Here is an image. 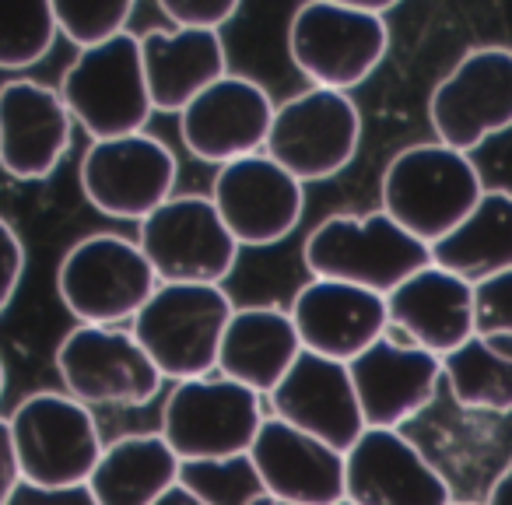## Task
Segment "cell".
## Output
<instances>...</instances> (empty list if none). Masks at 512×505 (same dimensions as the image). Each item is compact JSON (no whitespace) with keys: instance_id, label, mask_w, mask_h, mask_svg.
Listing matches in <instances>:
<instances>
[{"instance_id":"cell-28","label":"cell","mask_w":512,"mask_h":505,"mask_svg":"<svg viewBox=\"0 0 512 505\" xmlns=\"http://www.w3.org/2000/svg\"><path fill=\"white\" fill-rule=\"evenodd\" d=\"M179 488L190 491L200 505H281L267 491L264 477L249 453L225 460H193L179 467Z\"/></svg>"},{"instance_id":"cell-24","label":"cell","mask_w":512,"mask_h":505,"mask_svg":"<svg viewBox=\"0 0 512 505\" xmlns=\"http://www.w3.org/2000/svg\"><path fill=\"white\" fill-rule=\"evenodd\" d=\"M141 39V64L155 113H183L204 88L228 74L218 32L151 29Z\"/></svg>"},{"instance_id":"cell-38","label":"cell","mask_w":512,"mask_h":505,"mask_svg":"<svg viewBox=\"0 0 512 505\" xmlns=\"http://www.w3.org/2000/svg\"><path fill=\"white\" fill-rule=\"evenodd\" d=\"M4 386H8V369H4V358H0V400H4Z\"/></svg>"},{"instance_id":"cell-32","label":"cell","mask_w":512,"mask_h":505,"mask_svg":"<svg viewBox=\"0 0 512 505\" xmlns=\"http://www.w3.org/2000/svg\"><path fill=\"white\" fill-rule=\"evenodd\" d=\"M477 334H512V271L474 285Z\"/></svg>"},{"instance_id":"cell-7","label":"cell","mask_w":512,"mask_h":505,"mask_svg":"<svg viewBox=\"0 0 512 505\" xmlns=\"http://www.w3.org/2000/svg\"><path fill=\"white\" fill-rule=\"evenodd\" d=\"M264 421L267 414L260 393L211 372V376L172 386L162 407L158 435L183 463L225 460V456L249 453Z\"/></svg>"},{"instance_id":"cell-23","label":"cell","mask_w":512,"mask_h":505,"mask_svg":"<svg viewBox=\"0 0 512 505\" xmlns=\"http://www.w3.org/2000/svg\"><path fill=\"white\" fill-rule=\"evenodd\" d=\"M302 355L292 313L278 306H242L232 313L221 337L218 376L271 397Z\"/></svg>"},{"instance_id":"cell-31","label":"cell","mask_w":512,"mask_h":505,"mask_svg":"<svg viewBox=\"0 0 512 505\" xmlns=\"http://www.w3.org/2000/svg\"><path fill=\"white\" fill-rule=\"evenodd\" d=\"M158 11L172 29L218 32L239 15V0H158Z\"/></svg>"},{"instance_id":"cell-3","label":"cell","mask_w":512,"mask_h":505,"mask_svg":"<svg viewBox=\"0 0 512 505\" xmlns=\"http://www.w3.org/2000/svg\"><path fill=\"white\" fill-rule=\"evenodd\" d=\"M158 278L134 239L92 232L67 246L57 267V295L85 327H123L155 295Z\"/></svg>"},{"instance_id":"cell-17","label":"cell","mask_w":512,"mask_h":505,"mask_svg":"<svg viewBox=\"0 0 512 505\" xmlns=\"http://www.w3.org/2000/svg\"><path fill=\"white\" fill-rule=\"evenodd\" d=\"M74 120L53 85L18 78L0 85V169L22 183H43L71 151Z\"/></svg>"},{"instance_id":"cell-22","label":"cell","mask_w":512,"mask_h":505,"mask_svg":"<svg viewBox=\"0 0 512 505\" xmlns=\"http://www.w3.org/2000/svg\"><path fill=\"white\" fill-rule=\"evenodd\" d=\"M249 460L281 505L344 502V453L274 414L260 425V435L249 446Z\"/></svg>"},{"instance_id":"cell-33","label":"cell","mask_w":512,"mask_h":505,"mask_svg":"<svg viewBox=\"0 0 512 505\" xmlns=\"http://www.w3.org/2000/svg\"><path fill=\"white\" fill-rule=\"evenodd\" d=\"M25 278V242L11 221L0 218V313H8Z\"/></svg>"},{"instance_id":"cell-14","label":"cell","mask_w":512,"mask_h":505,"mask_svg":"<svg viewBox=\"0 0 512 505\" xmlns=\"http://www.w3.org/2000/svg\"><path fill=\"white\" fill-rule=\"evenodd\" d=\"M207 197L242 249L285 242L299 228L302 211H306V186L264 151L221 165Z\"/></svg>"},{"instance_id":"cell-21","label":"cell","mask_w":512,"mask_h":505,"mask_svg":"<svg viewBox=\"0 0 512 505\" xmlns=\"http://www.w3.org/2000/svg\"><path fill=\"white\" fill-rule=\"evenodd\" d=\"M386 316L390 334L414 348H425L428 355L446 358L477 334L474 285L428 264L386 295Z\"/></svg>"},{"instance_id":"cell-37","label":"cell","mask_w":512,"mask_h":505,"mask_svg":"<svg viewBox=\"0 0 512 505\" xmlns=\"http://www.w3.org/2000/svg\"><path fill=\"white\" fill-rule=\"evenodd\" d=\"M155 505H200V502H197V498L190 495V491H183V488H179V484H176V488H172V491H169V495H165V498H158Z\"/></svg>"},{"instance_id":"cell-16","label":"cell","mask_w":512,"mask_h":505,"mask_svg":"<svg viewBox=\"0 0 512 505\" xmlns=\"http://www.w3.org/2000/svg\"><path fill=\"white\" fill-rule=\"evenodd\" d=\"M344 498L351 505H453L446 477L393 428H365L344 453Z\"/></svg>"},{"instance_id":"cell-35","label":"cell","mask_w":512,"mask_h":505,"mask_svg":"<svg viewBox=\"0 0 512 505\" xmlns=\"http://www.w3.org/2000/svg\"><path fill=\"white\" fill-rule=\"evenodd\" d=\"M18 484H22V463H18L15 442H11L8 418H0V505L11 502Z\"/></svg>"},{"instance_id":"cell-20","label":"cell","mask_w":512,"mask_h":505,"mask_svg":"<svg viewBox=\"0 0 512 505\" xmlns=\"http://www.w3.org/2000/svg\"><path fill=\"white\" fill-rule=\"evenodd\" d=\"M288 313L299 330L302 351H313V355L334 358L344 365L355 362L365 348H372L390 330L383 295L341 285V281L309 278L295 292Z\"/></svg>"},{"instance_id":"cell-29","label":"cell","mask_w":512,"mask_h":505,"mask_svg":"<svg viewBox=\"0 0 512 505\" xmlns=\"http://www.w3.org/2000/svg\"><path fill=\"white\" fill-rule=\"evenodd\" d=\"M50 0H0V71H25L57 43Z\"/></svg>"},{"instance_id":"cell-11","label":"cell","mask_w":512,"mask_h":505,"mask_svg":"<svg viewBox=\"0 0 512 505\" xmlns=\"http://www.w3.org/2000/svg\"><path fill=\"white\" fill-rule=\"evenodd\" d=\"M57 372L67 397L85 407H144L165 383L130 327L78 323L60 341Z\"/></svg>"},{"instance_id":"cell-13","label":"cell","mask_w":512,"mask_h":505,"mask_svg":"<svg viewBox=\"0 0 512 505\" xmlns=\"http://www.w3.org/2000/svg\"><path fill=\"white\" fill-rule=\"evenodd\" d=\"M435 141L470 155L512 127V50L477 46L435 85L428 99Z\"/></svg>"},{"instance_id":"cell-30","label":"cell","mask_w":512,"mask_h":505,"mask_svg":"<svg viewBox=\"0 0 512 505\" xmlns=\"http://www.w3.org/2000/svg\"><path fill=\"white\" fill-rule=\"evenodd\" d=\"M50 8L57 32L81 53L123 36L134 15V0H50Z\"/></svg>"},{"instance_id":"cell-10","label":"cell","mask_w":512,"mask_h":505,"mask_svg":"<svg viewBox=\"0 0 512 505\" xmlns=\"http://www.w3.org/2000/svg\"><path fill=\"white\" fill-rule=\"evenodd\" d=\"M362 144V113L351 95L313 88L274 109L264 155L288 169L302 186L344 172Z\"/></svg>"},{"instance_id":"cell-25","label":"cell","mask_w":512,"mask_h":505,"mask_svg":"<svg viewBox=\"0 0 512 505\" xmlns=\"http://www.w3.org/2000/svg\"><path fill=\"white\" fill-rule=\"evenodd\" d=\"M179 460L158 432H134L102 446L88 488L99 505H155L179 484Z\"/></svg>"},{"instance_id":"cell-4","label":"cell","mask_w":512,"mask_h":505,"mask_svg":"<svg viewBox=\"0 0 512 505\" xmlns=\"http://www.w3.org/2000/svg\"><path fill=\"white\" fill-rule=\"evenodd\" d=\"M235 306L218 285H158L130 323L162 379L186 383L218 372V351Z\"/></svg>"},{"instance_id":"cell-19","label":"cell","mask_w":512,"mask_h":505,"mask_svg":"<svg viewBox=\"0 0 512 505\" xmlns=\"http://www.w3.org/2000/svg\"><path fill=\"white\" fill-rule=\"evenodd\" d=\"M267 400H271L274 418L327 442L337 453H348L365 432L348 365L320 358L313 351H302L299 362L288 369V376Z\"/></svg>"},{"instance_id":"cell-36","label":"cell","mask_w":512,"mask_h":505,"mask_svg":"<svg viewBox=\"0 0 512 505\" xmlns=\"http://www.w3.org/2000/svg\"><path fill=\"white\" fill-rule=\"evenodd\" d=\"M484 505H512V460H509V467L498 474V481L491 484L488 502H484Z\"/></svg>"},{"instance_id":"cell-40","label":"cell","mask_w":512,"mask_h":505,"mask_svg":"<svg viewBox=\"0 0 512 505\" xmlns=\"http://www.w3.org/2000/svg\"><path fill=\"white\" fill-rule=\"evenodd\" d=\"M337 505H351V502H348V498H344V502H337Z\"/></svg>"},{"instance_id":"cell-18","label":"cell","mask_w":512,"mask_h":505,"mask_svg":"<svg viewBox=\"0 0 512 505\" xmlns=\"http://www.w3.org/2000/svg\"><path fill=\"white\" fill-rule=\"evenodd\" d=\"M355 397L362 407L365 428H393L421 414L432 404L442 379V358L425 348L400 341L386 330L372 348H365L355 362H348Z\"/></svg>"},{"instance_id":"cell-9","label":"cell","mask_w":512,"mask_h":505,"mask_svg":"<svg viewBox=\"0 0 512 505\" xmlns=\"http://www.w3.org/2000/svg\"><path fill=\"white\" fill-rule=\"evenodd\" d=\"M22 477L46 488L88 484L102 456V435L92 407L67 393H29L8 418Z\"/></svg>"},{"instance_id":"cell-6","label":"cell","mask_w":512,"mask_h":505,"mask_svg":"<svg viewBox=\"0 0 512 505\" xmlns=\"http://www.w3.org/2000/svg\"><path fill=\"white\" fill-rule=\"evenodd\" d=\"M57 92L71 120L92 141L144 134L155 113L144 81L141 39L134 32H123L95 50H81L64 71Z\"/></svg>"},{"instance_id":"cell-34","label":"cell","mask_w":512,"mask_h":505,"mask_svg":"<svg viewBox=\"0 0 512 505\" xmlns=\"http://www.w3.org/2000/svg\"><path fill=\"white\" fill-rule=\"evenodd\" d=\"M8 505H99L88 484H64V488H46L22 477Z\"/></svg>"},{"instance_id":"cell-8","label":"cell","mask_w":512,"mask_h":505,"mask_svg":"<svg viewBox=\"0 0 512 505\" xmlns=\"http://www.w3.org/2000/svg\"><path fill=\"white\" fill-rule=\"evenodd\" d=\"M137 246L148 257L158 285H218L239 264V242L221 221L211 197L165 200L137 225Z\"/></svg>"},{"instance_id":"cell-27","label":"cell","mask_w":512,"mask_h":505,"mask_svg":"<svg viewBox=\"0 0 512 505\" xmlns=\"http://www.w3.org/2000/svg\"><path fill=\"white\" fill-rule=\"evenodd\" d=\"M442 379L467 411L512 414V334H474L442 358Z\"/></svg>"},{"instance_id":"cell-26","label":"cell","mask_w":512,"mask_h":505,"mask_svg":"<svg viewBox=\"0 0 512 505\" xmlns=\"http://www.w3.org/2000/svg\"><path fill=\"white\" fill-rule=\"evenodd\" d=\"M432 264L467 285L512 271V193L484 190L474 211L432 246Z\"/></svg>"},{"instance_id":"cell-5","label":"cell","mask_w":512,"mask_h":505,"mask_svg":"<svg viewBox=\"0 0 512 505\" xmlns=\"http://www.w3.org/2000/svg\"><path fill=\"white\" fill-rule=\"evenodd\" d=\"M390 50L386 18L351 0H309L288 22V57L313 88L344 92L372 78Z\"/></svg>"},{"instance_id":"cell-2","label":"cell","mask_w":512,"mask_h":505,"mask_svg":"<svg viewBox=\"0 0 512 505\" xmlns=\"http://www.w3.org/2000/svg\"><path fill=\"white\" fill-rule=\"evenodd\" d=\"M302 264L309 278L341 281L386 299L411 274L432 264V249L383 211L330 214L306 235Z\"/></svg>"},{"instance_id":"cell-15","label":"cell","mask_w":512,"mask_h":505,"mask_svg":"<svg viewBox=\"0 0 512 505\" xmlns=\"http://www.w3.org/2000/svg\"><path fill=\"white\" fill-rule=\"evenodd\" d=\"M274 109L278 106L264 85L225 74L179 113V137L193 158L221 169L264 151Z\"/></svg>"},{"instance_id":"cell-1","label":"cell","mask_w":512,"mask_h":505,"mask_svg":"<svg viewBox=\"0 0 512 505\" xmlns=\"http://www.w3.org/2000/svg\"><path fill=\"white\" fill-rule=\"evenodd\" d=\"M481 197L484 183L470 155L439 141L397 151L379 179V211L428 249L446 239Z\"/></svg>"},{"instance_id":"cell-39","label":"cell","mask_w":512,"mask_h":505,"mask_svg":"<svg viewBox=\"0 0 512 505\" xmlns=\"http://www.w3.org/2000/svg\"><path fill=\"white\" fill-rule=\"evenodd\" d=\"M453 505H474V502H453Z\"/></svg>"},{"instance_id":"cell-12","label":"cell","mask_w":512,"mask_h":505,"mask_svg":"<svg viewBox=\"0 0 512 505\" xmlns=\"http://www.w3.org/2000/svg\"><path fill=\"white\" fill-rule=\"evenodd\" d=\"M179 165L165 141L151 134L92 141L81 155L78 183L99 214L141 225L151 211L176 197Z\"/></svg>"}]
</instances>
